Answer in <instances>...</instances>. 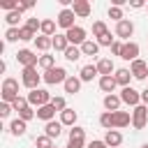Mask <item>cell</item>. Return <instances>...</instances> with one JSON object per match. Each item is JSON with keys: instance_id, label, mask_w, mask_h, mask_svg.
I'll use <instances>...</instances> for the list:
<instances>
[{"instance_id": "6da1fadb", "label": "cell", "mask_w": 148, "mask_h": 148, "mask_svg": "<svg viewBox=\"0 0 148 148\" xmlns=\"http://www.w3.org/2000/svg\"><path fill=\"white\" fill-rule=\"evenodd\" d=\"M39 81H44V79H42V74H37V67H23L21 69V83L28 90H37Z\"/></svg>"}, {"instance_id": "7a4b0ae2", "label": "cell", "mask_w": 148, "mask_h": 148, "mask_svg": "<svg viewBox=\"0 0 148 148\" xmlns=\"http://www.w3.org/2000/svg\"><path fill=\"white\" fill-rule=\"evenodd\" d=\"M0 97H2V102H9V104H12L16 97H21V95H18V81H16V79H12V76H7V79L2 81Z\"/></svg>"}, {"instance_id": "3957f363", "label": "cell", "mask_w": 148, "mask_h": 148, "mask_svg": "<svg viewBox=\"0 0 148 148\" xmlns=\"http://www.w3.org/2000/svg\"><path fill=\"white\" fill-rule=\"evenodd\" d=\"M67 69L65 67H60V65H56L53 69H49V72H44L42 74V79H44V83L46 86H58V83H65L67 81Z\"/></svg>"}, {"instance_id": "277c9868", "label": "cell", "mask_w": 148, "mask_h": 148, "mask_svg": "<svg viewBox=\"0 0 148 148\" xmlns=\"http://www.w3.org/2000/svg\"><path fill=\"white\" fill-rule=\"evenodd\" d=\"M28 104L30 106H35V109H39V106H44V104H51V92L49 90H44V88H37V90H30L28 95Z\"/></svg>"}, {"instance_id": "5b68a950", "label": "cell", "mask_w": 148, "mask_h": 148, "mask_svg": "<svg viewBox=\"0 0 148 148\" xmlns=\"http://www.w3.org/2000/svg\"><path fill=\"white\" fill-rule=\"evenodd\" d=\"M113 35H116V39H120V42H132L130 37L134 35V23H132L130 18H123V21H118V23H116V30H113Z\"/></svg>"}, {"instance_id": "8992f818", "label": "cell", "mask_w": 148, "mask_h": 148, "mask_svg": "<svg viewBox=\"0 0 148 148\" xmlns=\"http://www.w3.org/2000/svg\"><path fill=\"white\" fill-rule=\"evenodd\" d=\"M16 62L21 67H37L39 65V56L32 49H18L16 51Z\"/></svg>"}, {"instance_id": "52a82bcc", "label": "cell", "mask_w": 148, "mask_h": 148, "mask_svg": "<svg viewBox=\"0 0 148 148\" xmlns=\"http://www.w3.org/2000/svg\"><path fill=\"white\" fill-rule=\"evenodd\" d=\"M148 125V106L146 104H139L132 109V127L134 130H143Z\"/></svg>"}, {"instance_id": "ba28073f", "label": "cell", "mask_w": 148, "mask_h": 148, "mask_svg": "<svg viewBox=\"0 0 148 148\" xmlns=\"http://www.w3.org/2000/svg\"><path fill=\"white\" fill-rule=\"evenodd\" d=\"M120 99H123V104H127V106H139L141 104V90H136V88H132V86H127V88H123L120 92Z\"/></svg>"}, {"instance_id": "9c48e42d", "label": "cell", "mask_w": 148, "mask_h": 148, "mask_svg": "<svg viewBox=\"0 0 148 148\" xmlns=\"http://www.w3.org/2000/svg\"><path fill=\"white\" fill-rule=\"evenodd\" d=\"M74 18H76V14H74V9L69 7V9H60V14L56 16V23H58V28H62V30L67 32V30H72V28L76 25Z\"/></svg>"}, {"instance_id": "30bf717a", "label": "cell", "mask_w": 148, "mask_h": 148, "mask_svg": "<svg viewBox=\"0 0 148 148\" xmlns=\"http://www.w3.org/2000/svg\"><path fill=\"white\" fill-rule=\"evenodd\" d=\"M130 72H132V76L136 79V81H148V62L146 60H134V62H130Z\"/></svg>"}, {"instance_id": "8fae6325", "label": "cell", "mask_w": 148, "mask_h": 148, "mask_svg": "<svg viewBox=\"0 0 148 148\" xmlns=\"http://www.w3.org/2000/svg\"><path fill=\"white\" fill-rule=\"evenodd\" d=\"M65 35H67V39H69V44H72V46H81V44L88 39V37H86V35H88V32H86V28H81V25H74V28H72V30H67Z\"/></svg>"}, {"instance_id": "7c38bea8", "label": "cell", "mask_w": 148, "mask_h": 148, "mask_svg": "<svg viewBox=\"0 0 148 148\" xmlns=\"http://www.w3.org/2000/svg\"><path fill=\"white\" fill-rule=\"evenodd\" d=\"M139 44L136 42H125L123 44V53H120V58L123 60H127V62H134V60H139Z\"/></svg>"}, {"instance_id": "4fadbf2b", "label": "cell", "mask_w": 148, "mask_h": 148, "mask_svg": "<svg viewBox=\"0 0 148 148\" xmlns=\"http://www.w3.org/2000/svg\"><path fill=\"white\" fill-rule=\"evenodd\" d=\"M132 125V113L130 111H113V130H123Z\"/></svg>"}, {"instance_id": "5bb4252c", "label": "cell", "mask_w": 148, "mask_h": 148, "mask_svg": "<svg viewBox=\"0 0 148 148\" xmlns=\"http://www.w3.org/2000/svg\"><path fill=\"white\" fill-rule=\"evenodd\" d=\"M72 9H74L76 18H88V16H90V12H92V7H90V2H88V0H74Z\"/></svg>"}, {"instance_id": "9a60e30c", "label": "cell", "mask_w": 148, "mask_h": 148, "mask_svg": "<svg viewBox=\"0 0 148 148\" xmlns=\"http://www.w3.org/2000/svg\"><path fill=\"white\" fill-rule=\"evenodd\" d=\"M62 127H65V125H62L60 120H51V123H44V134H46L49 139H53V141H56V139L62 134Z\"/></svg>"}, {"instance_id": "2e32d148", "label": "cell", "mask_w": 148, "mask_h": 148, "mask_svg": "<svg viewBox=\"0 0 148 148\" xmlns=\"http://www.w3.org/2000/svg\"><path fill=\"white\" fill-rule=\"evenodd\" d=\"M113 76H116V81H118V86H120V88H127V86H130V81L134 79V76H132V72H130V67H118V69L113 72Z\"/></svg>"}, {"instance_id": "e0dca14e", "label": "cell", "mask_w": 148, "mask_h": 148, "mask_svg": "<svg viewBox=\"0 0 148 148\" xmlns=\"http://www.w3.org/2000/svg\"><path fill=\"white\" fill-rule=\"evenodd\" d=\"M81 83H83V81H81L79 76L69 74V76H67V81L62 83V88H65V92H67V95H76V92H81Z\"/></svg>"}, {"instance_id": "ac0fdd59", "label": "cell", "mask_w": 148, "mask_h": 148, "mask_svg": "<svg viewBox=\"0 0 148 148\" xmlns=\"http://www.w3.org/2000/svg\"><path fill=\"white\" fill-rule=\"evenodd\" d=\"M102 104H104V109L106 111H120V104H123V99H120V95H116V92H111V95H104V99H102Z\"/></svg>"}, {"instance_id": "d6986e66", "label": "cell", "mask_w": 148, "mask_h": 148, "mask_svg": "<svg viewBox=\"0 0 148 148\" xmlns=\"http://www.w3.org/2000/svg\"><path fill=\"white\" fill-rule=\"evenodd\" d=\"M95 65H97L99 76H111V74L116 72V67H113V60H111V58H99Z\"/></svg>"}, {"instance_id": "ffe728a7", "label": "cell", "mask_w": 148, "mask_h": 148, "mask_svg": "<svg viewBox=\"0 0 148 148\" xmlns=\"http://www.w3.org/2000/svg\"><path fill=\"white\" fill-rule=\"evenodd\" d=\"M99 90L102 92H106V95H111V92H116V86H118V81H116V76L111 74V76H99Z\"/></svg>"}, {"instance_id": "44dd1931", "label": "cell", "mask_w": 148, "mask_h": 148, "mask_svg": "<svg viewBox=\"0 0 148 148\" xmlns=\"http://www.w3.org/2000/svg\"><path fill=\"white\" fill-rule=\"evenodd\" d=\"M97 74H99V72H97V65H83V67L79 69V79H81L83 83H90Z\"/></svg>"}, {"instance_id": "7402d4cb", "label": "cell", "mask_w": 148, "mask_h": 148, "mask_svg": "<svg viewBox=\"0 0 148 148\" xmlns=\"http://www.w3.org/2000/svg\"><path fill=\"white\" fill-rule=\"evenodd\" d=\"M56 109H53V104H44V106H39L37 109V118L39 120H44V123H51V120H56Z\"/></svg>"}, {"instance_id": "603a6c76", "label": "cell", "mask_w": 148, "mask_h": 148, "mask_svg": "<svg viewBox=\"0 0 148 148\" xmlns=\"http://www.w3.org/2000/svg\"><path fill=\"white\" fill-rule=\"evenodd\" d=\"M25 132H28V123H25V120L14 118V120L9 123V134H12V136H23Z\"/></svg>"}, {"instance_id": "cb8c5ba5", "label": "cell", "mask_w": 148, "mask_h": 148, "mask_svg": "<svg viewBox=\"0 0 148 148\" xmlns=\"http://www.w3.org/2000/svg\"><path fill=\"white\" fill-rule=\"evenodd\" d=\"M104 143H106L109 148H118V146L123 143V134H120V130H109V132L104 134Z\"/></svg>"}, {"instance_id": "d4e9b609", "label": "cell", "mask_w": 148, "mask_h": 148, "mask_svg": "<svg viewBox=\"0 0 148 148\" xmlns=\"http://www.w3.org/2000/svg\"><path fill=\"white\" fill-rule=\"evenodd\" d=\"M35 49L46 53L49 49H53V37H46V35H37L35 37Z\"/></svg>"}, {"instance_id": "484cf974", "label": "cell", "mask_w": 148, "mask_h": 148, "mask_svg": "<svg viewBox=\"0 0 148 148\" xmlns=\"http://www.w3.org/2000/svg\"><path fill=\"white\" fill-rule=\"evenodd\" d=\"M76 118H79V113H76L74 109H69V106L60 113V123H62L65 127H74V125H76Z\"/></svg>"}, {"instance_id": "4316f807", "label": "cell", "mask_w": 148, "mask_h": 148, "mask_svg": "<svg viewBox=\"0 0 148 148\" xmlns=\"http://www.w3.org/2000/svg\"><path fill=\"white\" fill-rule=\"evenodd\" d=\"M56 21L53 18H42V30H39V35H46V37H56L58 32H56Z\"/></svg>"}, {"instance_id": "83f0119b", "label": "cell", "mask_w": 148, "mask_h": 148, "mask_svg": "<svg viewBox=\"0 0 148 148\" xmlns=\"http://www.w3.org/2000/svg\"><path fill=\"white\" fill-rule=\"evenodd\" d=\"M69 46H72V44H69V39H67V35H65V32H62V35H56V37H53V49H56V51L65 53V51H67Z\"/></svg>"}, {"instance_id": "f1b7e54d", "label": "cell", "mask_w": 148, "mask_h": 148, "mask_svg": "<svg viewBox=\"0 0 148 148\" xmlns=\"http://www.w3.org/2000/svg\"><path fill=\"white\" fill-rule=\"evenodd\" d=\"M97 51H99V44H97L95 39H86V42L81 44V53H83V56H97Z\"/></svg>"}, {"instance_id": "f546056e", "label": "cell", "mask_w": 148, "mask_h": 148, "mask_svg": "<svg viewBox=\"0 0 148 148\" xmlns=\"http://www.w3.org/2000/svg\"><path fill=\"white\" fill-rule=\"evenodd\" d=\"M37 67H42L44 72L53 69V67H56V56H51V53H42V56H39V65H37Z\"/></svg>"}, {"instance_id": "4dcf8cb0", "label": "cell", "mask_w": 148, "mask_h": 148, "mask_svg": "<svg viewBox=\"0 0 148 148\" xmlns=\"http://www.w3.org/2000/svg\"><path fill=\"white\" fill-rule=\"evenodd\" d=\"M67 141H81V143H86V130L79 127V125H74L69 130V134H67Z\"/></svg>"}, {"instance_id": "1f68e13d", "label": "cell", "mask_w": 148, "mask_h": 148, "mask_svg": "<svg viewBox=\"0 0 148 148\" xmlns=\"http://www.w3.org/2000/svg\"><path fill=\"white\" fill-rule=\"evenodd\" d=\"M18 18H21V12H18V9H14V12H7V14H5V21H7V25H9V28H21V25H18Z\"/></svg>"}, {"instance_id": "d6a6232c", "label": "cell", "mask_w": 148, "mask_h": 148, "mask_svg": "<svg viewBox=\"0 0 148 148\" xmlns=\"http://www.w3.org/2000/svg\"><path fill=\"white\" fill-rule=\"evenodd\" d=\"M106 32H109V28H106V23H104V21H99V18H97V21H92V37H95V39H97V37H102V35H106Z\"/></svg>"}, {"instance_id": "836d02e7", "label": "cell", "mask_w": 148, "mask_h": 148, "mask_svg": "<svg viewBox=\"0 0 148 148\" xmlns=\"http://www.w3.org/2000/svg\"><path fill=\"white\" fill-rule=\"evenodd\" d=\"M35 148H56V143L46 134H39V136H35Z\"/></svg>"}, {"instance_id": "e575fe53", "label": "cell", "mask_w": 148, "mask_h": 148, "mask_svg": "<svg viewBox=\"0 0 148 148\" xmlns=\"http://www.w3.org/2000/svg\"><path fill=\"white\" fill-rule=\"evenodd\" d=\"M62 56H65V58H67L69 62H76V60H79V58H81L83 53H81V46H69V49H67V51H65Z\"/></svg>"}, {"instance_id": "d590c367", "label": "cell", "mask_w": 148, "mask_h": 148, "mask_svg": "<svg viewBox=\"0 0 148 148\" xmlns=\"http://www.w3.org/2000/svg\"><path fill=\"white\" fill-rule=\"evenodd\" d=\"M99 125L109 132V130H113V113L111 111H104L102 116H99Z\"/></svg>"}, {"instance_id": "8d00e7d4", "label": "cell", "mask_w": 148, "mask_h": 148, "mask_svg": "<svg viewBox=\"0 0 148 148\" xmlns=\"http://www.w3.org/2000/svg\"><path fill=\"white\" fill-rule=\"evenodd\" d=\"M18 118L25 120V123H30L32 118H37V109H35V106H25L23 111H18Z\"/></svg>"}, {"instance_id": "74e56055", "label": "cell", "mask_w": 148, "mask_h": 148, "mask_svg": "<svg viewBox=\"0 0 148 148\" xmlns=\"http://www.w3.org/2000/svg\"><path fill=\"white\" fill-rule=\"evenodd\" d=\"M109 18H113L116 23H118V21H123V18H125V14H123V7H116V5H111V7H109Z\"/></svg>"}, {"instance_id": "f35d334b", "label": "cell", "mask_w": 148, "mask_h": 148, "mask_svg": "<svg viewBox=\"0 0 148 148\" xmlns=\"http://www.w3.org/2000/svg\"><path fill=\"white\" fill-rule=\"evenodd\" d=\"M23 25H25V28H30V30H32L35 35H37V32L42 30V21H39L37 16H32V18H25V23H23Z\"/></svg>"}, {"instance_id": "ab89813d", "label": "cell", "mask_w": 148, "mask_h": 148, "mask_svg": "<svg viewBox=\"0 0 148 148\" xmlns=\"http://www.w3.org/2000/svg\"><path fill=\"white\" fill-rule=\"evenodd\" d=\"M5 42H21V30H18V28H7Z\"/></svg>"}, {"instance_id": "60d3db41", "label": "cell", "mask_w": 148, "mask_h": 148, "mask_svg": "<svg viewBox=\"0 0 148 148\" xmlns=\"http://www.w3.org/2000/svg\"><path fill=\"white\" fill-rule=\"evenodd\" d=\"M95 42H97L99 46H109V49H111V46H113V42H116V37H111V30H109L106 35H102V37H97Z\"/></svg>"}, {"instance_id": "b9f144b4", "label": "cell", "mask_w": 148, "mask_h": 148, "mask_svg": "<svg viewBox=\"0 0 148 148\" xmlns=\"http://www.w3.org/2000/svg\"><path fill=\"white\" fill-rule=\"evenodd\" d=\"M51 104H53V109H56L58 113H62V111L67 109V104H65V97H62V95H56V97L51 99Z\"/></svg>"}, {"instance_id": "7bdbcfd3", "label": "cell", "mask_w": 148, "mask_h": 148, "mask_svg": "<svg viewBox=\"0 0 148 148\" xmlns=\"http://www.w3.org/2000/svg\"><path fill=\"white\" fill-rule=\"evenodd\" d=\"M18 30H21V42H35V37H37V35H35V32H32L30 28H25V25H21Z\"/></svg>"}, {"instance_id": "ee69618b", "label": "cell", "mask_w": 148, "mask_h": 148, "mask_svg": "<svg viewBox=\"0 0 148 148\" xmlns=\"http://www.w3.org/2000/svg\"><path fill=\"white\" fill-rule=\"evenodd\" d=\"M12 106H14V111H23V109L30 106V104H28V97H16V99L12 102Z\"/></svg>"}, {"instance_id": "f6af8a7d", "label": "cell", "mask_w": 148, "mask_h": 148, "mask_svg": "<svg viewBox=\"0 0 148 148\" xmlns=\"http://www.w3.org/2000/svg\"><path fill=\"white\" fill-rule=\"evenodd\" d=\"M12 111H14V106L9 102H0V118H9Z\"/></svg>"}, {"instance_id": "bcb514c9", "label": "cell", "mask_w": 148, "mask_h": 148, "mask_svg": "<svg viewBox=\"0 0 148 148\" xmlns=\"http://www.w3.org/2000/svg\"><path fill=\"white\" fill-rule=\"evenodd\" d=\"M0 7H2L5 12H14V9H18V2H16V0H2Z\"/></svg>"}, {"instance_id": "7dc6e473", "label": "cell", "mask_w": 148, "mask_h": 148, "mask_svg": "<svg viewBox=\"0 0 148 148\" xmlns=\"http://www.w3.org/2000/svg\"><path fill=\"white\" fill-rule=\"evenodd\" d=\"M123 44H125V42H120V39H116V42H113V46H111V53L120 58V53H123Z\"/></svg>"}, {"instance_id": "c3c4849f", "label": "cell", "mask_w": 148, "mask_h": 148, "mask_svg": "<svg viewBox=\"0 0 148 148\" xmlns=\"http://www.w3.org/2000/svg\"><path fill=\"white\" fill-rule=\"evenodd\" d=\"M86 148H109V146L104 143V139H92V141H90Z\"/></svg>"}, {"instance_id": "681fc988", "label": "cell", "mask_w": 148, "mask_h": 148, "mask_svg": "<svg viewBox=\"0 0 148 148\" xmlns=\"http://www.w3.org/2000/svg\"><path fill=\"white\" fill-rule=\"evenodd\" d=\"M28 9H32V2H18V12H21V14L28 12Z\"/></svg>"}, {"instance_id": "f907efd6", "label": "cell", "mask_w": 148, "mask_h": 148, "mask_svg": "<svg viewBox=\"0 0 148 148\" xmlns=\"http://www.w3.org/2000/svg\"><path fill=\"white\" fill-rule=\"evenodd\" d=\"M130 7H132V9H141V7H146V2H141V0H132Z\"/></svg>"}, {"instance_id": "816d5d0a", "label": "cell", "mask_w": 148, "mask_h": 148, "mask_svg": "<svg viewBox=\"0 0 148 148\" xmlns=\"http://www.w3.org/2000/svg\"><path fill=\"white\" fill-rule=\"evenodd\" d=\"M86 143H81V141H67V146L65 148H83Z\"/></svg>"}, {"instance_id": "f5cc1de1", "label": "cell", "mask_w": 148, "mask_h": 148, "mask_svg": "<svg viewBox=\"0 0 148 148\" xmlns=\"http://www.w3.org/2000/svg\"><path fill=\"white\" fill-rule=\"evenodd\" d=\"M141 104H146V106H148V88H146V90H141Z\"/></svg>"}, {"instance_id": "db71d44e", "label": "cell", "mask_w": 148, "mask_h": 148, "mask_svg": "<svg viewBox=\"0 0 148 148\" xmlns=\"http://www.w3.org/2000/svg\"><path fill=\"white\" fill-rule=\"evenodd\" d=\"M0 72H2V74L7 72V62H5V60H0Z\"/></svg>"}, {"instance_id": "11a10c76", "label": "cell", "mask_w": 148, "mask_h": 148, "mask_svg": "<svg viewBox=\"0 0 148 148\" xmlns=\"http://www.w3.org/2000/svg\"><path fill=\"white\" fill-rule=\"evenodd\" d=\"M139 148H148V143H143V146H139Z\"/></svg>"}, {"instance_id": "9f6ffc18", "label": "cell", "mask_w": 148, "mask_h": 148, "mask_svg": "<svg viewBox=\"0 0 148 148\" xmlns=\"http://www.w3.org/2000/svg\"><path fill=\"white\" fill-rule=\"evenodd\" d=\"M146 9H148V5H146Z\"/></svg>"}, {"instance_id": "6f0895ef", "label": "cell", "mask_w": 148, "mask_h": 148, "mask_svg": "<svg viewBox=\"0 0 148 148\" xmlns=\"http://www.w3.org/2000/svg\"><path fill=\"white\" fill-rule=\"evenodd\" d=\"M56 148H58V146H56Z\"/></svg>"}]
</instances>
